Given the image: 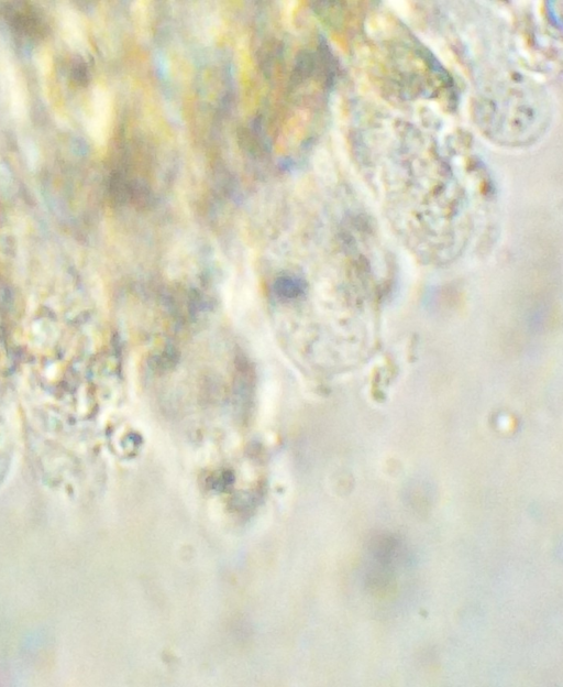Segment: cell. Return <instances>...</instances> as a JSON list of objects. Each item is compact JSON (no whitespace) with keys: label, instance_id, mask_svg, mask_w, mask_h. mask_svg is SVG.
Here are the masks:
<instances>
[{"label":"cell","instance_id":"6da1fadb","mask_svg":"<svg viewBox=\"0 0 563 687\" xmlns=\"http://www.w3.org/2000/svg\"><path fill=\"white\" fill-rule=\"evenodd\" d=\"M474 109L483 132L509 146L534 142L551 116L545 94L517 74L487 83L479 89Z\"/></svg>","mask_w":563,"mask_h":687},{"label":"cell","instance_id":"7a4b0ae2","mask_svg":"<svg viewBox=\"0 0 563 687\" xmlns=\"http://www.w3.org/2000/svg\"><path fill=\"white\" fill-rule=\"evenodd\" d=\"M111 121V100L107 90H93L91 108L88 118V131L98 144H103L109 134Z\"/></svg>","mask_w":563,"mask_h":687}]
</instances>
